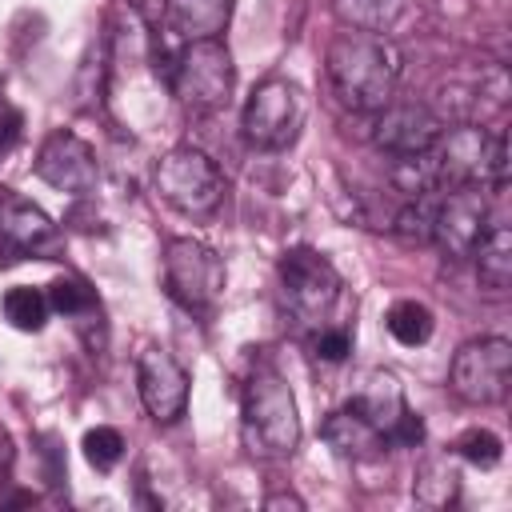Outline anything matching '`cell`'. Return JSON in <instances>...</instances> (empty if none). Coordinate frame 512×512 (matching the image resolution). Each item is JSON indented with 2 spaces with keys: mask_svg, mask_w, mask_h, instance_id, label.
I'll list each match as a JSON object with an SVG mask.
<instances>
[{
  "mask_svg": "<svg viewBox=\"0 0 512 512\" xmlns=\"http://www.w3.org/2000/svg\"><path fill=\"white\" fill-rule=\"evenodd\" d=\"M436 160L444 172V188L448 184H480L500 192L508 184V140L504 132H492L484 124H456L444 128L436 140Z\"/></svg>",
  "mask_w": 512,
  "mask_h": 512,
  "instance_id": "cell-4",
  "label": "cell"
},
{
  "mask_svg": "<svg viewBox=\"0 0 512 512\" xmlns=\"http://www.w3.org/2000/svg\"><path fill=\"white\" fill-rule=\"evenodd\" d=\"M0 240H8L16 252L44 256L60 244V232L40 204H32L16 192H0Z\"/></svg>",
  "mask_w": 512,
  "mask_h": 512,
  "instance_id": "cell-14",
  "label": "cell"
},
{
  "mask_svg": "<svg viewBox=\"0 0 512 512\" xmlns=\"http://www.w3.org/2000/svg\"><path fill=\"white\" fill-rule=\"evenodd\" d=\"M48 308H56L60 316H88V312H96L100 308V300H96V288L88 284V280H80V276H60V280H52L48 284Z\"/></svg>",
  "mask_w": 512,
  "mask_h": 512,
  "instance_id": "cell-24",
  "label": "cell"
},
{
  "mask_svg": "<svg viewBox=\"0 0 512 512\" xmlns=\"http://www.w3.org/2000/svg\"><path fill=\"white\" fill-rule=\"evenodd\" d=\"M164 288L188 312H212L224 292V260L216 248L192 236L164 244Z\"/></svg>",
  "mask_w": 512,
  "mask_h": 512,
  "instance_id": "cell-8",
  "label": "cell"
},
{
  "mask_svg": "<svg viewBox=\"0 0 512 512\" xmlns=\"http://www.w3.org/2000/svg\"><path fill=\"white\" fill-rule=\"evenodd\" d=\"M432 212H436V192L412 196V200L396 212L392 232H396L404 244H432Z\"/></svg>",
  "mask_w": 512,
  "mask_h": 512,
  "instance_id": "cell-25",
  "label": "cell"
},
{
  "mask_svg": "<svg viewBox=\"0 0 512 512\" xmlns=\"http://www.w3.org/2000/svg\"><path fill=\"white\" fill-rule=\"evenodd\" d=\"M172 96L188 108V112H216L232 100L236 88V64L228 44L216 40H184L176 60H172V80H168Z\"/></svg>",
  "mask_w": 512,
  "mask_h": 512,
  "instance_id": "cell-5",
  "label": "cell"
},
{
  "mask_svg": "<svg viewBox=\"0 0 512 512\" xmlns=\"http://www.w3.org/2000/svg\"><path fill=\"white\" fill-rule=\"evenodd\" d=\"M324 68H328V84L336 100L352 112H380L384 104H392L400 72H404L400 52L388 36L352 32V28L332 36L324 52Z\"/></svg>",
  "mask_w": 512,
  "mask_h": 512,
  "instance_id": "cell-1",
  "label": "cell"
},
{
  "mask_svg": "<svg viewBox=\"0 0 512 512\" xmlns=\"http://www.w3.org/2000/svg\"><path fill=\"white\" fill-rule=\"evenodd\" d=\"M408 12V0H332V16L352 32L388 36Z\"/></svg>",
  "mask_w": 512,
  "mask_h": 512,
  "instance_id": "cell-19",
  "label": "cell"
},
{
  "mask_svg": "<svg viewBox=\"0 0 512 512\" xmlns=\"http://www.w3.org/2000/svg\"><path fill=\"white\" fill-rule=\"evenodd\" d=\"M372 144L388 156H408V152H428L436 148L444 120L428 104H384L372 112Z\"/></svg>",
  "mask_w": 512,
  "mask_h": 512,
  "instance_id": "cell-13",
  "label": "cell"
},
{
  "mask_svg": "<svg viewBox=\"0 0 512 512\" xmlns=\"http://www.w3.org/2000/svg\"><path fill=\"white\" fill-rule=\"evenodd\" d=\"M280 292L300 328H320L340 300V272L316 248H288L280 256Z\"/></svg>",
  "mask_w": 512,
  "mask_h": 512,
  "instance_id": "cell-7",
  "label": "cell"
},
{
  "mask_svg": "<svg viewBox=\"0 0 512 512\" xmlns=\"http://www.w3.org/2000/svg\"><path fill=\"white\" fill-rule=\"evenodd\" d=\"M312 352H316V360H324V364H340V360L352 352L348 328H328V324H320L316 336H312Z\"/></svg>",
  "mask_w": 512,
  "mask_h": 512,
  "instance_id": "cell-28",
  "label": "cell"
},
{
  "mask_svg": "<svg viewBox=\"0 0 512 512\" xmlns=\"http://www.w3.org/2000/svg\"><path fill=\"white\" fill-rule=\"evenodd\" d=\"M20 128H24L20 112L8 108V104H0V152H8V148L20 140Z\"/></svg>",
  "mask_w": 512,
  "mask_h": 512,
  "instance_id": "cell-31",
  "label": "cell"
},
{
  "mask_svg": "<svg viewBox=\"0 0 512 512\" xmlns=\"http://www.w3.org/2000/svg\"><path fill=\"white\" fill-rule=\"evenodd\" d=\"M304 116H308L304 88L284 76H268L244 100L240 132L256 152H284L288 144H296Z\"/></svg>",
  "mask_w": 512,
  "mask_h": 512,
  "instance_id": "cell-6",
  "label": "cell"
},
{
  "mask_svg": "<svg viewBox=\"0 0 512 512\" xmlns=\"http://www.w3.org/2000/svg\"><path fill=\"white\" fill-rule=\"evenodd\" d=\"M344 408H352L360 420H368L388 440V428L400 420V412L408 408V400H404V388H400V380L392 372H368L364 384L352 392V400Z\"/></svg>",
  "mask_w": 512,
  "mask_h": 512,
  "instance_id": "cell-15",
  "label": "cell"
},
{
  "mask_svg": "<svg viewBox=\"0 0 512 512\" xmlns=\"http://www.w3.org/2000/svg\"><path fill=\"white\" fill-rule=\"evenodd\" d=\"M412 496H416L424 508H448V504H456V496H460V468H456L448 456L424 460V464L416 468Z\"/></svg>",
  "mask_w": 512,
  "mask_h": 512,
  "instance_id": "cell-21",
  "label": "cell"
},
{
  "mask_svg": "<svg viewBox=\"0 0 512 512\" xmlns=\"http://www.w3.org/2000/svg\"><path fill=\"white\" fill-rule=\"evenodd\" d=\"M40 444H44V448H40V456H44V480H48L52 488H60V484H64V472H68V468H64V448H60L56 436H40Z\"/></svg>",
  "mask_w": 512,
  "mask_h": 512,
  "instance_id": "cell-30",
  "label": "cell"
},
{
  "mask_svg": "<svg viewBox=\"0 0 512 512\" xmlns=\"http://www.w3.org/2000/svg\"><path fill=\"white\" fill-rule=\"evenodd\" d=\"M472 256H476L480 288L492 292V296H504L508 284H512V232H508V224L504 220H488V228L476 240Z\"/></svg>",
  "mask_w": 512,
  "mask_h": 512,
  "instance_id": "cell-17",
  "label": "cell"
},
{
  "mask_svg": "<svg viewBox=\"0 0 512 512\" xmlns=\"http://www.w3.org/2000/svg\"><path fill=\"white\" fill-rule=\"evenodd\" d=\"M240 436L244 448L260 460H284L300 444V412L288 380L276 368H256L244 384L240 404Z\"/></svg>",
  "mask_w": 512,
  "mask_h": 512,
  "instance_id": "cell-2",
  "label": "cell"
},
{
  "mask_svg": "<svg viewBox=\"0 0 512 512\" xmlns=\"http://www.w3.org/2000/svg\"><path fill=\"white\" fill-rule=\"evenodd\" d=\"M384 324H388V332H392L396 344H404V348H420V344L432 340L436 316H432V308L420 304V300H400V304L388 308Z\"/></svg>",
  "mask_w": 512,
  "mask_h": 512,
  "instance_id": "cell-22",
  "label": "cell"
},
{
  "mask_svg": "<svg viewBox=\"0 0 512 512\" xmlns=\"http://www.w3.org/2000/svg\"><path fill=\"white\" fill-rule=\"evenodd\" d=\"M132 8H148V4H164V0H128Z\"/></svg>",
  "mask_w": 512,
  "mask_h": 512,
  "instance_id": "cell-33",
  "label": "cell"
},
{
  "mask_svg": "<svg viewBox=\"0 0 512 512\" xmlns=\"http://www.w3.org/2000/svg\"><path fill=\"white\" fill-rule=\"evenodd\" d=\"M48 292L40 288H28V284H16L4 292V320L20 332H40L48 324Z\"/></svg>",
  "mask_w": 512,
  "mask_h": 512,
  "instance_id": "cell-23",
  "label": "cell"
},
{
  "mask_svg": "<svg viewBox=\"0 0 512 512\" xmlns=\"http://www.w3.org/2000/svg\"><path fill=\"white\" fill-rule=\"evenodd\" d=\"M164 24L180 40H216L228 20L236 0H164Z\"/></svg>",
  "mask_w": 512,
  "mask_h": 512,
  "instance_id": "cell-16",
  "label": "cell"
},
{
  "mask_svg": "<svg viewBox=\"0 0 512 512\" xmlns=\"http://www.w3.org/2000/svg\"><path fill=\"white\" fill-rule=\"evenodd\" d=\"M388 180L396 192H404L408 200L412 196H428V192H440L444 188V172H440V160L436 152H408V156H392L388 160Z\"/></svg>",
  "mask_w": 512,
  "mask_h": 512,
  "instance_id": "cell-20",
  "label": "cell"
},
{
  "mask_svg": "<svg viewBox=\"0 0 512 512\" xmlns=\"http://www.w3.org/2000/svg\"><path fill=\"white\" fill-rule=\"evenodd\" d=\"M152 188H156V196L172 212L192 216V220H204L224 200V172H220V164L204 148L180 144V148H172V152H164L156 160Z\"/></svg>",
  "mask_w": 512,
  "mask_h": 512,
  "instance_id": "cell-3",
  "label": "cell"
},
{
  "mask_svg": "<svg viewBox=\"0 0 512 512\" xmlns=\"http://www.w3.org/2000/svg\"><path fill=\"white\" fill-rule=\"evenodd\" d=\"M80 448H84V460H88L96 472H112V468L124 460V436H120V428H112V424L88 428L84 440H80Z\"/></svg>",
  "mask_w": 512,
  "mask_h": 512,
  "instance_id": "cell-26",
  "label": "cell"
},
{
  "mask_svg": "<svg viewBox=\"0 0 512 512\" xmlns=\"http://www.w3.org/2000/svg\"><path fill=\"white\" fill-rule=\"evenodd\" d=\"M32 172L56 188V192H68V196H88L100 180V164H96V152L88 140H80L76 132H48L44 144L36 148V164Z\"/></svg>",
  "mask_w": 512,
  "mask_h": 512,
  "instance_id": "cell-11",
  "label": "cell"
},
{
  "mask_svg": "<svg viewBox=\"0 0 512 512\" xmlns=\"http://www.w3.org/2000/svg\"><path fill=\"white\" fill-rule=\"evenodd\" d=\"M320 436H324L328 448H332L336 456H344V460H368V456H380V452L388 448V440H384L368 420H360L352 408L332 412V416L320 424Z\"/></svg>",
  "mask_w": 512,
  "mask_h": 512,
  "instance_id": "cell-18",
  "label": "cell"
},
{
  "mask_svg": "<svg viewBox=\"0 0 512 512\" xmlns=\"http://www.w3.org/2000/svg\"><path fill=\"white\" fill-rule=\"evenodd\" d=\"M448 388L464 404H500L512 388V340L480 336L460 344L448 368Z\"/></svg>",
  "mask_w": 512,
  "mask_h": 512,
  "instance_id": "cell-9",
  "label": "cell"
},
{
  "mask_svg": "<svg viewBox=\"0 0 512 512\" xmlns=\"http://www.w3.org/2000/svg\"><path fill=\"white\" fill-rule=\"evenodd\" d=\"M456 456L468 460L472 468H496L500 456H504V444H500V436L488 432V428H468V432L456 440Z\"/></svg>",
  "mask_w": 512,
  "mask_h": 512,
  "instance_id": "cell-27",
  "label": "cell"
},
{
  "mask_svg": "<svg viewBox=\"0 0 512 512\" xmlns=\"http://www.w3.org/2000/svg\"><path fill=\"white\" fill-rule=\"evenodd\" d=\"M276 504H288V508H300V500H296V496H268V508H276Z\"/></svg>",
  "mask_w": 512,
  "mask_h": 512,
  "instance_id": "cell-32",
  "label": "cell"
},
{
  "mask_svg": "<svg viewBox=\"0 0 512 512\" xmlns=\"http://www.w3.org/2000/svg\"><path fill=\"white\" fill-rule=\"evenodd\" d=\"M420 440H424V420L412 408H404L400 420L388 428V448H416Z\"/></svg>",
  "mask_w": 512,
  "mask_h": 512,
  "instance_id": "cell-29",
  "label": "cell"
},
{
  "mask_svg": "<svg viewBox=\"0 0 512 512\" xmlns=\"http://www.w3.org/2000/svg\"><path fill=\"white\" fill-rule=\"evenodd\" d=\"M488 220H492L488 188H480V184H448V192H436L432 244L448 260H468L476 240L484 236Z\"/></svg>",
  "mask_w": 512,
  "mask_h": 512,
  "instance_id": "cell-10",
  "label": "cell"
},
{
  "mask_svg": "<svg viewBox=\"0 0 512 512\" xmlns=\"http://www.w3.org/2000/svg\"><path fill=\"white\" fill-rule=\"evenodd\" d=\"M136 392H140L144 412L156 424H176L188 412L192 380L168 348H144L136 360Z\"/></svg>",
  "mask_w": 512,
  "mask_h": 512,
  "instance_id": "cell-12",
  "label": "cell"
}]
</instances>
